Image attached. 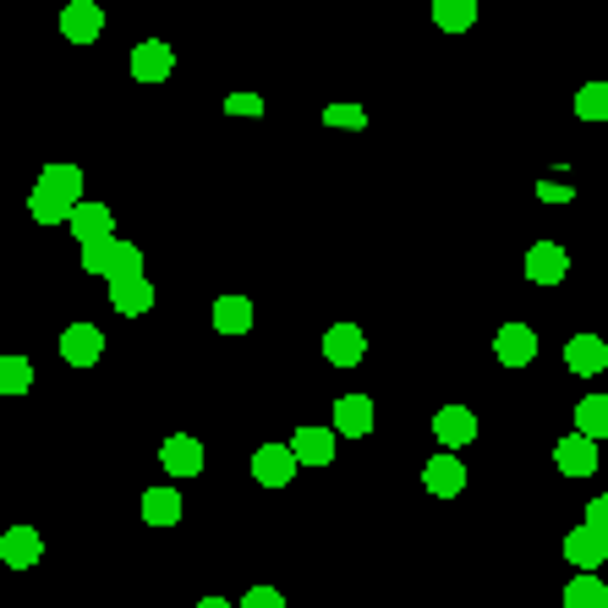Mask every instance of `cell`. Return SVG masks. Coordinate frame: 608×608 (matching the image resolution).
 <instances>
[{
    "mask_svg": "<svg viewBox=\"0 0 608 608\" xmlns=\"http://www.w3.org/2000/svg\"><path fill=\"white\" fill-rule=\"evenodd\" d=\"M493 608H499V604H493Z\"/></svg>",
    "mask_w": 608,
    "mask_h": 608,
    "instance_id": "35",
    "label": "cell"
},
{
    "mask_svg": "<svg viewBox=\"0 0 608 608\" xmlns=\"http://www.w3.org/2000/svg\"><path fill=\"white\" fill-rule=\"evenodd\" d=\"M61 356H67L71 367H94L105 356V335L94 324H67L61 330Z\"/></svg>",
    "mask_w": 608,
    "mask_h": 608,
    "instance_id": "10",
    "label": "cell"
},
{
    "mask_svg": "<svg viewBox=\"0 0 608 608\" xmlns=\"http://www.w3.org/2000/svg\"><path fill=\"white\" fill-rule=\"evenodd\" d=\"M324 127H340V133H362V127H367V110H362V105H330V110H324Z\"/></svg>",
    "mask_w": 608,
    "mask_h": 608,
    "instance_id": "29",
    "label": "cell"
},
{
    "mask_svg": "<svg viewBox=\"0 0 608 608\" xmlns=\"http://www.w3.org/2000/svg\"><path fill=\"white\" fill-rule=\"evenodd\" d=\"M433 433H439L444 450H461V444L477 439V416L467 405H439V411H433Z\"/></svg>",
    "mask_w": 608,
    "mask_h": 608,
    "instance_id": "9",
    "label": "cell"
},
{
    "mask_svg": "<svg viewBox=\"0 0 608 608\" xmlns=\"http://www.w3.org/2000/svg\"><path fill=\"white\" fill-rule=\"evenodd\" d=\"M214 330L219 335H247L253 330V302L247 296H219L214 302Z\"/></svg>",
    "mask_w": 608,
    "mask_h": 608,
    "instance_id": "21",
    "label": "cell"
},
{
    "mask_svg": "<svg viewBox=\"0 0 608 608\" xmlns=\"http://www.w3.org/2000/svg\"><path fill=\"white\" fill-rule=\"evenodd\" d=\"M291 455H296V467H330L335 461V428H296Z\"/></svg>",
    "mask_w": 608,
    "mask_h": 608,
    "instance_id": "4",
    "label": "cell"
},
{
    "mask_svg": "<svg viewBox=\"0 0 608 608\" xmlns=\"http://www.w3.org/2000/svg\"><path fill=\"white\" fill-rule=\"evenodd\" d=\"M116 247H121L116 236H105V242H88V247H82V269H88V274H99V280H110V264H116Z\"/></svg>",
    "mask_w": 608,
    "mask_h": 608,
    "instance_id": "27",
    "label": "cell"
},
{
    "mask_svg": "<svg viewBox=\"0 0 608 608\" xmlns=\"http://www.w3.org/2000/svg\"><path fill=\"white\" fill-rule=\"evenodd\" d=\"M77 203H82V170L77 165H45V176L28 193V214L39 225H67Z\"/></svg>",
    "mask_w": 608,
    "mask_h": 608,
    "instance_id": "1",
    "label": "cell"
},
{
    "mask_svg": "<svg viewBox=\"0 0 608 608\" xmlns=\"http://www.w3.org/2000/svg\"><path fill=\"white\" fill-rule=\"evenodd\" d=\"M422 488L439 493V499H455V493L467 488V467H461L455 455H433V461L422 467Z\"/></svg>",
    "mask_w": 608,
    "mask_h": 608,
    "instance_id": "17",
    "label": "cell"
},
{
    "mask_svg": "<svg viewBox=\"0 0 608 608\" xmlns=\"http://www.w3.org/2000/svg\"><path fill=\"white\" fill-rule=\"evenodd\" d=\"M137 510H143V521H148V527H176V521L187 516V504H182V493H176V488H148Z\"/></svg>",
    "mask_w": 608,
    "mask_h": 608,
    "instance_id": "20",
    "label": "cell"
},
{
    "mask_svg": "<svg viewBox=\"0 0 608 608\" xmlns=\"http://www.w3.org/2000/svg\"><path fill=\"white\" fill-rule=\"evenodd\" d=\"M576 116L581 121H608V82H581L576 88Z\"/></svg>",
    "mask_w": 608,
    "mask_h": 608,
    "instance_id": "26",
    "label": "cell"
},
{
    "mask_svg": "<svg viewBox=\"0 0 608 608\" xmlns=\"http://www.w3.org/2000/svg\"><path fill=\"white\" fill-rule=\"evenodd\" d=\"M565 559L581 565V576H598V565L608 559V538H598L592 527H570L565 532Z\"/></svg>",
    "mask_w": 608,
    "mask_h": 608,
    "instance_id": "7",
    "label": "cell"
},
{
    "mask_svg": "<svg viewBox=\"0 0 608 608\" xmlns=\"http://www.w3.org/2000/svg\"><path fill=\"white\" fill-rule=\"evenodd\" d=\"M253 477H258L264 488H285V482L296 477V455H291V444H264V450L253 455Z\"/></svg>",
    "mask_w": 608,
    "mask_h": 608,
    "instance_id": "16",
    "label": "cell"
},
{
    "mask_svg": "<svg viewBox=\"0 0 608 608\" xmlns=\"http://www.w3.org/2000/svg\"><path fill=\"white\" fill-rule=\"evenodd\" d=\"M225 116H264V99L258 94H231L225 99Z\"/></svg>",
    "mask_w": 608,
    "mask_h": 608,
    "instance_id": "30",
    "label": "cell"
},
{
    "mask_svg": "<svg viewBox=\"0 0 608 608\" xmlns=\"http://www.w3.org/2000/svg\"><path fill=\"white\" fill-rule=\"evenodd\" d=\"M576 433L581 439H608V395H581L576 401Z\"/></svg>",
    "mask_w": 608,
    "mask_h": 608,
    "instance_id": "22",
    "label": "cell"
},
{
    "mask_svg": "<svg viewBox=\"0 0 608 608\" xmlns=\"http://www.w3.org/2000/svg\"><path fill=\"white\" fill-rule=\"evenodd\" d=\"M493 356H499L504 367H527V362L538 356V335H532L527 324H504V330L493 335Z\"/></svg>",
    "mask_w": 608,
    "mask_h": 608,
    "instance_id": "13",
    "label": "cell"
},
{
    "mask_svg": "<svg viewBox=\"0 0 608 608\" xmlns=\"http://www.w3.org/2000/svg\"><path fill=\"white\" fill-rule=\"evenodd\" d=\"M176 71V50L165 45V39H143L133 50V77L137 82H165Z\"/></svg>",
    "mask_w": 608,
    "mask_h": 608,
    "instance_id": "8",
    "label": "cell"
},
{
    "mask_svg": "<svg viewBox=\"0 0 608 608\" xmlns=\"http://www.w3.org/2000/svg\"><path fill=\"white\" fill-rule=\"evenodd\" d=\"M159 467L176 477H203V444L193 439V433H170L165 444H159Z\"/></svg>",
    "mask_w": 608,
    "mask_h": 608,
    "instance_id": "2",
    "label": "cell"
},
{
    "mask_svg": "<svg viewBox=\"0 0 608 608\" xmlns=\"http://www.w3.org/2000/svg\"><path fill=\"white\" fill-rule=\"evenodd\" d=\"M61 33H67L71 45H94L105 33V11L94 0H71L67 11H61Z\"/></svg>",
    "mask_w": 608,
    "mask_h": 608,
    "instance_id": "12",
    "label": "cell"
},
{
    "mask_svg": "<svg viewBox=\"0 0 608 608\" xmlns=\"http://www.w3.org/2000/svg\"><path fill=\"white\" fill-rule=\"evenodd\" d=\"M67 225H71V236H77L82 247H88V242H105V236H116V214H110L105 203H77Z\"/></svg>",
    "mask_w": 608,
    "mask_h": 608,
    "instance_id": "11",
    "label": "cell"
},
{
    "mask_svg": "<svg viewBox=\"0 0 608 608\" xmlns=\"http://www.w3.org/2000/svg\"><path fill=\"white\" fill-rule=\"evenodd\" d=\"M154 280L143 274V280H121V285H110V307L121 313V318H143L148 307H154Z\"/></svg>",
    "mask_w": 608,
    "mask_h": 608,
    "instance_id": "18",
    "label": "cell"
},
{
    "mask_svg": "<svg viewBox=\"0 0 608 608\" xmlns=\"http://www.w3.org/2000/svg\"><path fill=\"white\" fill-rule=\"evenodd\" d=\"M565 274H570V253H565L559 242L527 247V280H532V285H559Z\"/></svg>",
    "mask_w": 608,
    "mask_h": 608,
    "instance_id": "6",
    "label": "cell"
},
{
    "mask_svg": "<svg viewBox=\"0 0 608 608\" xmlns=\"http://www.w3.org/2000/svg\"><path fill=\"white\" fill-rule=\"evenodd\" d=\"M565 608H608L604 576H576V581L565 587Z\"/></svg>",
    "mask_w": 608,
    "mask_h": 608,
    "instance_id": "24",
    "label": "cell"
},
{
    "mask_svg": "<svg viewBox=\"0 0 608 608\" xmlns=\"http://www.w3.org/2000/svg\"><path fill=\"white\" fill-rule=\"evenodd\" d=\"M538 198L542 203H570L576 198V187H570V182H538Z\"/></svg>",
    "mask_w": 608,
    "mask_h": 608,
    "instance_id": "33",
    "label": "cell"
},
{
    "mask_svg": "<svg viewBox=\"0 0 608 608\" xmlns=\"http://www.w3.org/2000/svg\"><path fill=\"white\" fill-rule=\"evenodd\" d=\"M236 608H285V598H280L274 587H253V592H247Z\"/></svg>",
    "mask_w": 608,
    "mask_h": 608,
    "instance_id": "32",
    "label": "cell"
},
{
    "mask_svg": "<svg viewBox=\"0 0 608 608\" xmlns=\"http://www.w3.org/2000/svg\"><path fill=\"white\" fill-rule=\"evenodd\" d=\"M198 608H236V604H225V598H203Z\"/></svg>",
    "mask_w": 608,
    "mask_h": 608,
    "instance_id": "34",
    "label": "cell"
},
{
    "mask_svg": "<svg viewBox=\"0 0 608 608\" xmlns=\"http://www.w3.org/2000/svg\"><path fill=\"white\" fill-rule=\"evenodd\" d=\"M121 280H143V253H137L133 242H121L116 247V264H110V285H121Z\"/></svg>",
    "mask_w": 608,
    "mask_h": 608,
    "instance_id": "28",
    "label": "cell"
},
{
    "mask_svg": "<svg viewBox=\"0 0 608 608\" xmlns=\"http://www.w3.org/2000/svg\"><path fill=\"white\" fill-rule=\"evenodd\" d=\"M0 559H6L11 570H33V565L45 559V538H39L33 527H11V532L0 538Z\"/></svg>",
    "mask_w": 608,
    "mask_h": 608,
    "instance_id": "14",
    "label": "cell"
},
{
    "mask_svg": "<svg viewBox=\"0 0 608 608\" xmlns=\"http://www.w3.org/2000/svg\"><path fill=\"white\" fill-rule=\"evenodd\" d=\"M367 356V335L356 330V324H335L330 335H324V362H335V367H356Z\"/></svg>",
    "mask_w": 608,
    "mask_h": 608,
    "instance_id": "15",
    "label": "cell"
},
{
    "mask_svg": "<svg viewBox=\"0 0 608 608\" xmlns=\"http://www.w3.org/2000/svg\"><path fill=\"white\" fill-rule=\"evenodd\" d=\"M581 527H592L598 538H608V493H598V499L587 504V521H581Z\"/></svg>",
    "mask_w": 608,
    "mask_h": 608,
    "instance_id": "31",
    "label": "cell"
},
{
    "mask_svg": "<svg viewBox=\"0 0 608 608\" xmlns=\"http://www.w3.org/2000/svg\"><path fill=\"white\" fill-rule=\"evenodd\" d=\"M433 22L444 33H467L477 22V0H433Z\"/></svg>",
    "mask_w": 608,
    "mask_h": 608,
    "instance_id": "23",
    "label": "cell"
},
{
    "mask_svg": "<svg viewBox=\"0 0 608 608\" xmlns=\"http://www.w3.org/2000/svg\"><path fill=\"white\" fill-rule=\"evenodd\" d=\"M565 367H570L576 379H598L608 367V340H598V335L565 340Z\"/></svg>",
    "mask_w": 608,
    "mask_h": 608,
    "instance_id": "3",
    "label": "cell"
},
{
    "mask_svg": "<svg viewBox=\"0 0 608 608\" xmlns=\"http://www.w3.org/2000/svg\"><path fill=\"white\" fill-rule=\"evenodd\" d=\"M553 467L565 477H592L598 472V444L581 439V433H565V439L553 444Z\"/></svg>",
    "mask_w": 608,
    "mask_h": 608,
    "instance_id": "5",
    "label": "cell"
},
{
    "mask_svg": "<svg viewBox=\"0 0 608 608\" xmlns=\"http://www.w3.org/2000/svg\"><path fill=\"white\" fill-rule=\"evenodd\" d=\"M335 433H345V439H367V433H373V401H367V395H340L335 401Z\"/></svg>",
    "mask_w": 608,
    "mask_h": 608,
    "instance_id": "19",
    "label": "cell"
},
{
    "mask_svg": "<svg viewBox=\"0 0 608 608\" xmlns=\"http://www.w3.org/2000/svg\"><path fill=\"white\" fill-rule=\"evenodd\" d=\"M33 390V362L28 356H0V395H28Z\"/></svg>",
    "mask_w": 608,
    "mask_h": 608,
    "instance_id": "25",
    "label": "cell"
}]
</instances>
